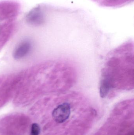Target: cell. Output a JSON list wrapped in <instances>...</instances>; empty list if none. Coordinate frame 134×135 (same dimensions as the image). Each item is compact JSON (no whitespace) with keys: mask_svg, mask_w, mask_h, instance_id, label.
<instances>
[{"mask_svg":"<svg viewBox=\"0 0 134 135\" xmlns=\"http://www.w3.org/2000/svg\"><path fill=\"white\" fill-rule=\"evenodd\" d=\"M71 105L68 102H64L57 105L52 112L53 119L59 123H64L69 118L71 113Z\"/></svg>","mask_w":134,"mask_h":135,"instance_id":"2","label":"cell"},{"mask_svg":"<svg viewBox=\"0 0 134 135\" xmlns=\"http://www.w3.org/2000/svg\"><path fill=\"white\" fill-rule=\"evenodd\" d=\"M31 45L28 42H24L20 44L15 50L14 53V57L21 59L28 54L30 51Z\"/></svg>","mask_w":134,"mask_h":135,"instance_id":"3","label":"cell"},{"mask_svg":"<svg viewBox=\"0 0 134 135\" xmlns=\"http://www.w3.org/2000/svg\"><path fill=\"white\" fill-rule=\"evenodd\" d=\"M125 46L109 58L102 74L100 93L105 97L114 89L133 87V54Z\"/></svg>","mask_w":134,"mask_h":135,"instance_id":"1","label":"cell"},{"mask_svg":"<svg viewBox=\"0 0 134 135\" xmlns=\"http://www.w3.org/2000/svg\"><path fill=\"white\" fill-rule=\"evenodd\" d=\"M41 131L40 126L37 123H34L31 125V135H39Z\"/></svg>","mask_w":134,"mask_h":135,"instance_id":"4","label":"cell"}]
</instances>
